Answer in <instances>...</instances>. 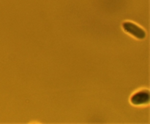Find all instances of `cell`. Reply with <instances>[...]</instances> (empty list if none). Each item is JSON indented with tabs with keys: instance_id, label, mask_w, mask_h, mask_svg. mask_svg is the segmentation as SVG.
<instances>
[{
	"instance_id": "1",
	"label": "cell",
	"mask_w": 150,
	"mask_h": 124,
	"mask_svg": "<svg viewBox=\"0 0 150 124\" xmlns=\"http://www.w3.org/2000/svg\"><path fill=\"white\" fill-rule=\"evenodd\" d=\"M124 29H125L127 32H128L129 33L134 35V36H136L137 38H139V39H143L145 36V32H144L142 29L138 27L137 26H136V25L133 24V23H124Z\"/></svg>"
},
{
	"instance_id": "2",
	"label": "cell",
	"mask_w": 150,
	"mask_h": 124,
	"mask_svg": "<svg viewBox=\"0 0 150 124\" xmlns=\"http://www.w3.org/2000/svg\"><path fill=\"white\" fill-rule=\"evenodd\" d=\"M134 104H142L149 102V93L147 92L142 91L138 93L133 96L131 99Z\"/></svg>"
}]
</instances>
